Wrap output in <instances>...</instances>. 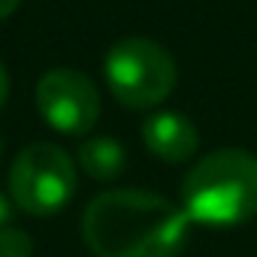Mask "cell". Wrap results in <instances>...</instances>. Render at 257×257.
<instances>
[{
    "instance_id": "obj_2",
    "label": "cell",
    "mask_w": 257,
    "mask_h": 257,
    "mask_svg": "<svg viewBox=\"0 0 257 257\" xmlns=\"http://www.w3.org/2000/svg\"><path fill=\"white\" fill-rule=\"evenodd\" d=\"M182 209L206 227H239L257 215V155L218 149L200 158L182 182Z\"/></svg>"
},
{
    "instance_id": "obj_1",
    "label": "cell",
    "mask_w": 257,
    "mask_h": 257,
    "mask_svg": "<svg viewBox=\"0 0 257 257\" xmlns=\"http://www.w3.org/2000/svg\"><path fill=\"white\" fill-rule=\"evenodd\" d=\"M188 227L179 203L140 188L97 194L82 215L85 245L97 257H179Z\"/></svg>"
},
{
    "instance_id": "obj_3",
    "label": "cell",
    "mask_w": 257,
    "mask_h": 257,
    "mask_svg": "<svg viewBox=\"0 0 257 257\" xmlns=\"http://www.w3.org/2000/svg\"><path fill=\"white\" fill-rule=\"evenodd\" d=\"M103 76L121 106L155 109L173 94L179 67L173 55L152 37H121L106 49Z\"/></svg>"
},
{
    "instance_id": "obj_8",
    "label": "cell",
    "mask_w": 257,
    "mask_h": 257,
    "mask_svg": "<svg viewBox=\"0 0 257 257\" xmlns=\"http://www.w3.org/2000/svg\"><path fill=\"white\" fill-rule=\"evenodd\" d=\"M34 254V239L19 230V227H4L0 230V257H31Z\"/></svg>"
},
{
    "instance_id": "obj_12",
    "label": "cell",
    "mask_w": 257,
    "mask_h": 257,
    "mask_svg": "<svg viewBox=\"0 0 257 257\" xmlns=\"http://www.w3.org/2000/svg\"><path fill=\"white\" fill-rule=\"evenodd\" d=\"M0 158H4V143H0Z\"/></svg>"
},
{
    "instance_id": "obj_10",
    "label": "cell",
    "mask_w": 257,
    "mask_h": 257,
    "mask_svg": "<svg viewBox=\"0 0 257 257\" xmlns=\"http://www.w3.org/2000/svg\"><path fill=\"white\" fill-rule=\"evenodd\" d=\"M7 100H10V73H7L4 64H0V109L7 106Z\"/></svg>"
},
{
    "instance_id": "obj_4",
    "label": "cell",
    "mask_w": 257,
    "mask_h": 257,
    "mask_svg": "<svg viewBox=\"0 0 257 257\" xmlns=\"http://www.w3.org/2000/svg\"><path fill=\"white\" fill-rule=\"evenodd\" d=\"M79 176L73 158L55 143L25 146L10 170V197L28 215H55L76 194Z\"/></svg>"
},
{
    "instance_id": "obj_9",
    "label": "cell",
    "mask_w": 257,
    "mask_h": 257,
    "mask_svg": "<svg viewBox=\"0 0 257 257\" xmlns=\"http://www.w3.org/2000/svg\"><path fill=\"white\" fill-rule=\"evenodd\" d=\"M10 221H13V200L0 191V230L10 227Z\"/></svg>"
},
{
    "instance_id": "obj_5",
    "label": "cell",
    "mask_w": 257,
    "mask_h": 257,
    "mask_svg": "<svg viewBox=\"0 0 257 257\" xmlns=\"http://www.w3.org/2000/svg\"><path fill=\"white\" fill-rule=\"evenodd\" d=\"M37 109L58 134L82 137L100 118V91L85 73L55 67L37 82Z\"/></svg>"
},
{
    "instance_id": "obj_7",
    "label": "cell",
    "mask_w": 257,
    "mask_h": 257,
    "mask_svg": "<svg viewBox=\"0 0 257 257\" xmlns=\"http://www.w3.org/2000/svg\"><path fill=\"white\" fill-rule=\"evenodd\" d=\"M79 167L94 182H112L127 167V152L112 137H91L79 146Z\"/></svg>"
},
{
    "instance_id": "obj_11",
    "label": "cell",
    "mask_w": 257,
    "mask_h": 257,
    "mask_svg": "<svg viewBox=\"0 0 257 257\" xmlns=\"http://www.w3.org/2000/svg\"><path fill=\"white\" fill-rule=\"evenodd\" d=\"M19 4H22V0H0V22L10 19V16L19 10Z\"/></svg>"
},
{
    "instance_id": "obj_6",
    "label": "cell",
    "mask_w": 257,
    "mask_h": 257,
    "mask_svg": "<svg viewBox=\"0 0 257 257\" xmlns=\"http://www.w3.org/2000/svg\"><path fill=\"white\" fill-rule=\"evenodd\" d=\"M143 143L155 158H161L167 164H185L197 155L200 134L188 115L161 109L143 121Z\"/></svg>"
}]
</instances>
